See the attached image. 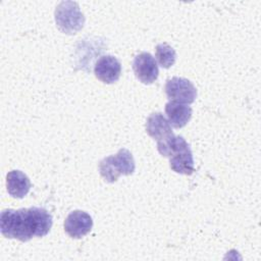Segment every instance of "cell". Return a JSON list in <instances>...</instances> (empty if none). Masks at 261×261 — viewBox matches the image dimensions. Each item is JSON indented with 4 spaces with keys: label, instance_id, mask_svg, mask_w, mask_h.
I'll use <instances>...</instances> for the list:
<instances>
[{
    "label": "cell",
    "instance_id": "6da1fadb",
    "mask_svg": "<svg viewBox=\"0 0 261 261\" xmlns=\"http://www.w3.org/2000/svg\"><path fill=\"white\" fill-rule=\"evenodd\" d=\"M52 216L44 208L31 207L18 210L5 209L0 214L1 233L8 239L28 242L33 237L42 238L52 227Z\"/></svg>",
    "mask_w": 261,
    "mask_h": 261
},
{
    "label": "cell",
    "instance_id": "7a4b0ae2",
    "mask_svg": "<svg viewBox=\"0 0 261 261\" xmlns=\"http://www.w3.org/2000/svg\"><path fill=\"white\" fill-rule=\"evenodd\" d=\"M136 168L135 160L127 149H120L115 155L102 159L99 163V171L107 182H114L119 175L133 174Z\"/></svg>",
    "mask_w": 261,
    "mask_h": 261
},
{
    "label": "cell",
    "instance_id": "3957f363",
    "mask_svg": "<svg viewBox=\"0 0 261 261\" xmlns=\"http://www.w3.org/2000/svg\"><path fill=\"white\" fill-rule=\"evenodd\" d=\"M54 16L57 28L68 35L76 34L85 23V16L74 1L60 2L55 9Z\"/></svg>",
    "mask_w": 261,
    "mask_h": 261
},
{
    "label": "cell",
    "instance_id": "277c9868",
    "mask_svg": "<svg viewBox=\"0 0 261 261\" xmlns=\"http://www.w3.org/2000/svg\"><path fill=\"white\" fill-rule=\"evenodd\" d=\"M164 90L170 101L184 104L193 103L197 97V90L195 86L185 77L173 76L167 80Z\"/></svg>",
    "mask_w": 261,
    "mask_h": 261
},
{
    "label": "cell",
    "instance_id": "5b68a950",
    "mask_svg": "<svg viewBox=\"0 0 261 261\" xmlns=\"http://www.w3.org/2000/svg\"><path fill=\"white\" fill-rule=\"evenodd\" d=\"M133 69L137 79L143 84L154 83L159 74V69L155 58L148 52H141L136 55L133 61Z\"/></svg>",
    "mask_w": 261,
    "mask_h": 261
},
{
    "label": "cell",
    "instance_id": "8992f818",
    "mask_svg": "<svg viewBox=\"0 0 261 261\" xmlns=\"http://www.w3.org/2000/svg\"><path fill=\"white\" fill-rule=\"evenodd\" d=\"M93 219L85 211L74 210L70 212L64 221L65 232L73 239H81L91 231Z\"/></svg>",
    "mask_w": 261,
    "mask_h": 261
},
{
    "label": "cell",
    "instance_id": "52a82bcc",
    "mask_svg": "<svg viewBox=\"0 0 261 261\" xmlns=\"http://www.w3.org/2000/svg\"><path fill=\"white\" fill-rule=\"evenodd\" d=\"M94 73L98 80L105 84H113L118 81L121 73L119 60L112 55L101 56L94 65Z\"/></svg>",
    "mask_w": 261,
    "mask_h": 261
},
{
    "label": "cell",
    "instance_id": "ba28073f",
    "mask_svg": "<svg viewBox=\"0 0 261 261\" xmlns=\"http://www.w3.org/2000/svg\"><path fill=\"white\" fill-rule=\"evenodd\" d=\"M146 133L157 142L163 141L173 135L171 125L160 112L151 113L146 120Z\"/></svg>",
    "mask_w": 261,
    "mask_h": 261
},
{
    "label": "cell",
    "instance_id": "9c48e42d",
    "mask_svg": "<svg viewBox=\"0 0 261 261\" xmlns=\"http://www.w3.org/2000/svg\"><path fill=\"white\" fill-rule=\"evenodd\" d=\"M192 108L188 104L169 101L165 105L168 122L174 128L184 127L192 117Z\"/></svg>",
    "mask_w": 261,
    "mask_h": 261
},
{
    "label": "cell",
    "instance_id": "30bf717a",
    "mask_svg": "<svg viewBox=\"0 0 261 261\" xmlns=\"http://www.w3.org/2000/svg\"><path fill=\"white\" fill-rule=\"evenodd\" d=\"M6 188L11 197L21 199L30 192L31 181L22 171L11 170L6 175Z\"/></svg>",
    "mask_w": 261,
    "mask_h": 261
},
{
    "label": "cell",
    "instance_id": "8fae6325",
    "mask_svg": "<svg viewBox=\"0 0 261 261\" xmlns=\"http://www.w3.org/2000/svg\"><path fill=\"white\" fill-rule=\"evenodd\" d=\"M190 149V145L181 136L171 135L163 141L157 142V150L164 157H171L176 153Z\"/></svg>",
    "mask_w": 261,
    "mask_h": 261
},
{
    "label": "cell",
    "instance_id": "7c38bea8",
    "mask_svg": "<svg viewBox=\"0 0 261 261\" xmlns=\"http://www.w3.org/2000/svg\"><path fill=\"white\" fill-rule=\"evenodd\" d=\"M170 168L176 173L191 175L194 171V158L191 148L170 157L169 160Z\"/></svg>",
    "mask_w": 261,
    "mask_h": 261
},
{
    "label": "cell",
    "instance_id": "4fadbf2b",
    "mask_svg": "<svg viewBox=\"0 0 261 261\" xmlns=\"http://www.w3.org/2000/svg\"><path fill=\"white\" fill-rule=\"evenodd\" d=\"M155 58L157 60L156 62H158L162 68H169L175 62L176 53L171 46L166 43H161L156 46Z\"/></svg>",
    "mask_w": 261,
    "mask_h": 261
}]
</instances>
